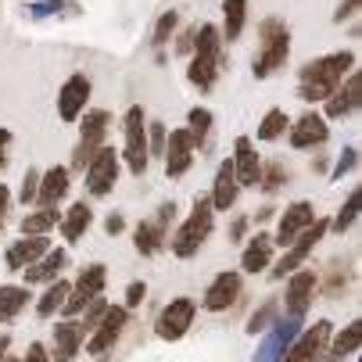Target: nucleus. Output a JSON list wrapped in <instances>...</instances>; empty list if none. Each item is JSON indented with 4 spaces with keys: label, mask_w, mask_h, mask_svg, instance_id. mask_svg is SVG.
Masks as SVG:
<instances>
[{
    "label": "nucleus",
    "mask_w": 362,
    "mask_h": 362,
    "mask_svg": "<svg viewBox=\"0 0 362 362\" xmlns=\"http://www.w3.org/2000/svg\"><path fill=\"white\" fill-rule=\"evenodd\" d=\"M351 69H355V50H334V54L305 62L298 72V100H305V105H323L344 83V76Z\"/></svg>",
    "instance_id": "f257e3e1"
},
{
    "label": "nucleus",
    "mask_w": 362,
    "mask_h": 362,
    "mask_svg": "<svg viewBox=\"0 0 362 362\" xmlns=\"http://www.w3.org/2000/svg\"><path fill=\"white\" fill-rule=\"evenodd\" d=\"M219 72H223V33H219V25L204 22L201 29H194V58L187 65V79L201 93H209L216 86Z\"/></svg>",
    "instance_id": "f03ea898"
},
{
    "label": "nucleus",
    "mask_w": 362,
    "mask_h": 362,
    "mask_svg": "<svg viewBox=\"0 0 362 362\" xmlns=\"http://www.w3.org/2000/svg\"><path fill=\"white\" fill-rule=\"evenodd\" d=\"M212 230H216V209H212V201L209 197H197L194 209L187 212V219L169 233L173 255L176 258H194L204 247V240L212 237Z\"/></svg>",
    "instance_id": "7ed1b4c3"
},
{
    "label": "nucleus",
    "mask_w": 362,
    "mask_h": 362,
    "mask_svg": "<svg viewBox=\"0 0 362 362\" xmlns=\"http://www.w3.org/2000/svg\"><path fill=\"white\" fill-rule=\"evenodd\" d=\"M122 165L129 169V176H144L151 165V154H147V115L144 105H129L122 115V151H119Z\"/></svg>",
    "instance_id": "20e7f679"
},
{
    "label": "nucleus",
    "mask_w": 362,
    "mask_h": 362,
    "mask_svg": "<svg viewBox=\"0 0 362 362\" xmlns=\"http://www.w3.org/2000/svg\"><path fill=\"white\" fill-rule=\"evenodd\" d=\"M327 233H330V219H316L308 230H301L298 240H291V244L284 247V255L269 266V280H287L294 269H301V266L308 262V255L316 251V244H320Z\"/></svg>",
    "instance_id": "39448f33"
},
{
    "label": "nucleus",
    "mask_w": 362,
    "mask_h": 362,
    "mask_svg": "<svg viewBox=\"0 0 362 362\" xmlns=\"http://www.w3.org/2000/svg\"><path fill=\"white\" fill-rule=\"evenodd\" d=\"M291 58V33L287 25H280L276 18H269L262 25V47H258V54H255V79H269L276 69H284Z\"/></svg>",
    "instance_id": "423d86ee"
},
{
    "label": "nucleus",
    "mask_w": 362,
    "mask_h": 362,
    "mask_svg": "<svg viewBox=\"0 0 362 362\" xmlns=\"http://www.w3.org/2000/svg\"><path fill=\"white\" fill-rule=\"evenodd\" d=\"M105 287H108V266H105V262H90V266L76 276V284L69 287V298H65V305H62V316H65V320H76L93 298L105 294Z\"/></svg>",
    "instance_id": "0eeeda50"
},
{
    "label": "nucleus",
    "mask_w": 362,
    "mask_h": 362,
    "mask_svg": "<svg viewBox=\"0 0 362 362\" xmlns=\"http://www.w3.org/2000/svg\"><path fill=\"white\" fill-rule=\"evenodd\" d=\"M86 194L90 197H108L122 176V158H119V151L115 147H97L93 151V158L86 162Z\"/></svg>",
    "instance_id": "6e6552de"
},
{
    "label": "nucleus",
    "mask_w": 362,
    "mask_h": 362,
    "mask_svg": "<svg viewBox=\"0 0 362 362\" xmlns=\"http://www.w3.org/2000/svg\"><path fill=\"white\" fill-rule=\"evenodd\" d=\"M316 291H320V273H316V269H308V266L294 269V273L287 276V291H284V298H280L284 316L305 320V313H308V308H313V301H316Z\"/></svg>",
    "instance_id": "1a4fd4ad"
},
{
    "label": "nucleus",
    "mask_w": 362,
    "mask_h": 362,
    "mask_svg": "<svg viewBox=\"0 0 362 362\" xmlns=\"http://www.w3.org/2000/svg\"><path fill=\"white\" fill-rule=\"evenodd\" d=\"M194 316H197V301L194 298H173L158 313V320H154V334H158L162 341H169V344H176V341H183L190 334Z\"/></svg>",
    "instance_id": "9d476101"
},
{
    "label": "nucleus",
    "mask_w": 362,
    "mask_h": 362,
    "mask_svg": "<svg viewBox=\"0 0 362 362\" xmlns=\"http://www.w3.org/2000/svg\"><path fill=\"white\" fill-rule=\"evenodd\" d=\"M126 327H129V308H122V305H108V313L100 316V323L86 334V355H93V358L108 355V351L119 344V337H122Z\"/></svg>",
    "instance_id": "9b49d317"
},
{
    "label": "nucleus",
    "mask_w": 362,
    "mask_h": 362,
    "mask_svg": "<svg viewBox=\"0 0 362 362\" xmlns=\"http://www.w3.org/2000/svg\"><path fill=\"white\" fill-rule=\"evenodd\" d=\"M330 334H334V323H330V320H316L313 327H305V330L291 341L284 362H320L323 351H327Z\"/></svg>",
    "instance_id": "f8f14e48"
},
{
    "label": "nucleus",
    "mask_w": 362,
    "mask_h": 362,
    "mask_svg": "<svg viewBox=\"0 0 362 362\" xmlns=\"http://www.w3.org/2000/svg\"><path fill=\"white\" fill-rule=\"evenodd\" d=\"M327 140H330V126H327V119L320 112H305L301 119H294L287 126V144L294 151H316Z\"/></svg>",
    "instance_id": "ddd939ff"
},
{
    "label": "nucleus",
    "mask_w": 362,
    "mask_h": 362,
    "mask_svg": "<svg viewBox=\"0 0 362 362\" xmlns=\"http://www.w3.org/2000/svg\"><path fill=\"white\" fill-rule=\"evenodd\" d=\"M298 334H301V320H291V316L276 320V323L266 330L262 344H258L255 362H284V355H287V348H291V341H294Z\"/></svg>",
    "instance_id": "4468645a"
},
{
    "label": "nucleus",
    "mask_w": 362,
    "mask_h": 362,
    "mask_svg": "<svg viewBox=\"0 0 362 362\" xmlns=\"http://www.w3.org/2000/svg\"><path fill=\"white\" fill-rule=\"evenodd\" d=\"M316 223V209H313V201H291L287 209L280 212L276 219V233H273V244L276 247H287L291 240H298L301 230H308Z\"/></svg>",
    "instance_id": "2eb2a0df"
},
{
    "label": "nucleus",
    "mask_w": 362,
    "mask_h": 362,
    "mask_svg": "<svg viewBox=\"0 0 362 362\" xmlns=\"http://www.w3.org/2000/svg\"><path fill=\"white\" fill-rule=\"evenodd\" d=\"M90 93H93V83L83 72H76V76H69L62 83V90H58V115H62V122H79V115L90 105Z\"/></svg>",
    "instance_id": "dca6fc26"
},
{
    "label": "nucleus",
    "mask_w": 362,
    "mask_h": 362,
    "mask_svg": "<svg viewBox=\"0 0 362 362\" xmlns=\"http://www.w3.org/2000/svg\"><path fill=\"white\" fill-rule=\"evenodd\" d=\"M240 287H244V280H240L237 269H223V273H216V280L204 287L201 308H204V313H226V308L240 298Z\"/></svg>",
    "instance_id": "f3484780"
},
{
    "label": "nucleus",
    "mask_w": 362,
    "mask_h": 362,
    "mask_svg": "<svg viewBox=\"0 0 362 362\" xmlns=\"http://www.w3.org/2000/svg\"><path fill=\"white\" fill-rule=\"evenodd\" d=\"M194 154H197L194 136H190L187 129H173V133H169V140H165V154H162V162H165V176H169V180L187 176V173H190V165H194Z\"/></svg>",
    "instance_id": "a211bd4d"
},
{
    "label": "nucleus",
    "mask_w": 362,
    "mask_h": 362,
    "mask_svg": "<svg viewBox=\"0 0 362 362\" xmlns=\"http://www.w3.org/2000/svg\"><path fill=\"white\" fill-rule=\"evenodd\" d=\"M323 105H327V112H323L327 122L330 119H348V115L358 112V105H362V76H358V69L348 72V83H341Z\"/></svg>",
    "instance_id": "6ab92c4d"
},
{
    "label": "nucleus",
    "mask_w": 362,
    "mask_h": 362,
    "mask_svg": "<svg viewBox=\"0 0 362 362\" xmlns=\"http://www.w3.org/2000/svg\"><path fill=\"white\" fill-rule=\"evenodd\" d=\"M230 165L240 187H258V173H262V158H258V147L251 136H237L233 140V154H230Z\"/></svg>",
    "instance_id": "aec40b11"
},
{
    "label": "nucleus",
    "mask_w": 362,
    "mask_h": 362,
    "mask_svg": "<svg viewBox=\"0 0 362 362\" xmlns=\"http://www.w3.org/2000/svg\"><path fill=\"white\" fill-rule=\"evenodd\" d=\"M79 348H83V327H79V320H62L54 327V334H50L47 358L50 362H76Z\"/></svg>",
    "instance_id": "412c9836"
},
{
    "label": "nucleus",
    "mask_w": 362,
    "mask_h": 362,
    "mask_svg": "<svg viewBox=\"0 0 362 362\" xmlns=\"http://www.w3.org/2000/svg\"><path fill=\"white\" fill-rule=\"evenodd\" d=\"M69 187H72V173L65 165H50L47 173H40L36 204H40V209H58V204L69 197Z\"/></svg>",
    "instance_id": "4be33fe9"
},
{
    "label": "nucleus",
    "mask_w": 362,
    "mask_h": 362,
    "mask_svg": "<svg viewBox=\"0 0 362 362\" xmlns=\"http://www.w3.org/2000/svg\"><path fill=\"white\" fill-rule=\"evenodd\" d=\"M273 233H266V230H258L247 244H244V251H240V273H251V276H258L262 269H269L273 266Z\"/></svg>",
    "instance_id": "5701e85b"
},
{
    "label": "nucleus",
    "mask_w": 362,
    "mask_h": 362,
    "mask_svg": "<svg viewBox=\"0 0 362 362\" xmlns=\"http://www.w3.org/2000/svg\"><path fill=\"white\" fill-rule=\"evenodd\" d=\"M65 266H69V251H65V247H47V251L36 258V262H33L29 269H22V273H25V287L58 280Z\"/></svg>",
    "instance_id": "b1692460"
},
{
    "label": "nucleus",
    "mask_w": 362,
    "mask_h": 362,
    "mask_svg": "<svg viewBox=\"0 0 362 362\" xmlns=\"http://www.w3.org/2000/svg\"><path fill=\"white\" fill-rule=\"evenodd\" d=\"M237 197H240V183H237V176H233L230 158H226V162H219V169H216V180H212V194H209V201H212V209H216V212H230L233 204H237Z\"/></svg>",
    "instance_id": "393cba45"
},
{
    "label": "nucleus",
    "mask_w": 362,
    "mask_h": 362,
    "mask_svg": "<svg viewBox=\"0 0 362 362\" xmlns=\"http://www.w3.org/2000/svg\"><path fill=\"white\" fill-rule=\"evenodd\" d=\"M47 247H50V237H22V240H11L8 251H4V262H8V269L22 273V269H29V266L36 262Z\"/></svg>",
    "instance_id": "a878e982"
},
{
    "label": "nucleus",
    "mask_w": 362,
    "mask_h": 362,
    "mask_svg": "<svg viewBox=\"0 0 362 362\" xmlns=\"http://www.w3.org/2000/svg\"><path fill=\"white\" fill-rule=\"evenodd\" d=\"M90 226H93V209H90L86 197L76 201V204H69V212H62V219H58V230H62V237L69 244H79Z\"/></svg>",
    "instance_id": "bb28decb"
},
{
    "label": "nucleus",
    "mask_w": 362,
    "mask_h": 362,
    "mask_svg": "<svg viewBox=\"0 0 362 362\" xmlns=\"http://www.w3.org/2000/svg\"><path fill=\"white\" fill-rule=\"evenodd\" d=\"M358 348H362V320H351L341 334H330L327 351H323L320 362H344V358L355 355Z\"/></svg>",
    "instance_id": "cd10ccee"
},
{
    "label": "nucleus",
    "mask_w": 362,
    "mask_h": 362,
    "mask_svg": "<svg viewBox=\"0 0 362 362\" xmlns=\"http://www.w3.org/2000/svg\"><path fill=\"white\" fill-rule=\"evenodd\" d=\"M108 126H112V115H108L105 108L83 112V115H79V147H86V151H97V147H105Z\"/></svg>",
    "instance_id": "c85d7f7f"
},
{
    "label": "nucleus",
    "mask_w": 362,
    "mask_h": 362,
    "mask_svg": "<svg viewBox=\"0 0 362 362\" xmlns=\"http://www.w3.org/2000/svg\"><path fill=\"white\" fill-rule=\"evenodd\" d=\"M165 244H169V230H165L162 223H154V219H140V223L133 226V247H136V255L151 258V255H158Z\"/></svg>",
    "instance_id": "c756f323"
},
{
    "label": "nucleus",
    "mask_w": 362,
    "mask_h": 362,
    "mask_svg": "<svg viewBox=\"0 0 362 362\" xmlns=\"http://www.w3.org/2000/svg\"><path fill=\"white\" fill-rule=\"evenodd\" d=\"M29 301H33L29 287H22V284H0V323L18 320Z\"/></svg>",
    "instance_id": "7c9ffc66"
},
{
    "label": "nucleus",
    "mask_w": 362,
    "mask_h": 362,
    "mask_svg": "<svg viewBox=\"0 0 362 362\" xmlns=\"http://www.w3.org/2000/svg\"><path fill=\"white\" fill-rule=\"evenodd\" d=\"M69 280L65 276H58V280H50L47 287H43V294L36 298V316L40 320H50V316H58L62 313V305H65V298H69Z\"/></svg>",
    "instance_id": "2f4dec72"
},
{
    "label": "nucleus",
    "mask_w": 362,
    "mask_h": 362,
    "mask_svg": "<svg viewBox=\"0 0 362 362\" xmlns=\"http://www.w3.org/2000/svg\"><path fill=\"white\" fill-rule=\"evenodd\" d=\"M247 22V0H223V43H237Z\"/></svg>",
    "instance_id": "473e14b6"
},
{
    "label": "nucleus",
    "mask_w": 362,
    "mask_h": 362,
    "mask_svg": "<svg viewBox=\"0 0 362 362\" xmlns=\"http://www.w3.org/2000/svg\"><path fill=\"white\" fill-rule=\"evenodd\" d=\"M58 219H62L58 209H29L22 216V237H47L58 226Z\"/></svg>",
    "instance_id": "72a5a7b5"
},
{
    "label": "nucleus",
    "mask_w": 362,
    "mask_h": 362,
    "mask_svg": "<svg viewBox=\"0 0 362 362\" xmlns=\"http://www.w3.org/2000/svg\"><path fill=\"white\" fill-rule=\"evenodd\" d=\"M276 320H280V301H276V298H269V301H262V305H258L255 313H251V320H247V334H251V337L266 334Z\"/></svg>",
    "instance_id": "f704fd0d"
},
{
    "label": "nucleus",
    "mask_w": 362,
    "mask_h": 362,
    "mask_svg": "<svg viewBox=\"0 0 362 362\" xmlns=\"http://www.w3.org/2000/svg\"><path fill=\"white\" fill-rule=\"evenodd\" d=\"M287 126H291L287 112H284V108H269V112L262 115V122H258V140L273 144V140H280V136L287 133Z\"/></svg>",
    "instance_id": "c9c22d12"
},
{
    "label": "nucleus",
    "mask_w": 362,
    "mask_h": 362,
    "mask_svg": "<svg viewBox=\"0 0 362 362\" xmlns=\"http://www.w3.org/2000/svg\"><path fill=\"white\" fill-rule=\"evenodd\" d=\"M212 122H216V115L209 112V108H190L187 112V133L194 136V147H201L204 140H209V133H212Z\"/></svg>",
    "instance_id": "e433bc0d"
},
{
    "label": "nucleus",
    "mask_w": 362,
    "mask_h": 362,
    "mask_svg": "<svg viewBox=\"0 0 362 362\" xmlns=\"http://www.w3.org/2000/svg\"><path fill=\"white\" fill-rule=\"evenodd\" d=\"M287 180H291V169L284 162H262V173H258V190L276 194Z\"/></svg>",
    "instance_id": "4c0bfd02"
},
{
    "label": "nucleus",
    "mask_w": 362,
    "mask_h": 362,
    "mask_svg": "<svg viewBox=\"0 0 362 362\" xmlns=\"http://www.w3.org/2000/svg\"><path fill=\"white\" fill-rule=\"evenodd\" d=\"M358 201H362V194H358V187L348 194V201L337 209V216L330 219V230L334 233H348L351 226H355V219H358Z\"/></svg>",
    "instance_id": "58836bf2"
},
{
    "label": "nucleus",
    "mask_w": 362,
    "mask_h": 362,
    "mask_svg": "<svg viewBox=\"0 0 362 362\" xmlns=\"http://www.w3.org/2000/svg\"><path fill=\"white\" fill-rule=\"evenodd\" d=\"M105 313H108V301H105V294L93 298V301L83 308V313H79V316H83V320H79V327H83V341H86V334L100 323V316H105Z\"/></svg>",
    "instance_id": "ea45409f"
},
{
    "label": "nucleus",
    "mask_w": 362,
    "mask_h": 362,
    "mask_svg": "<svg viewBox=\"0 0 362 362\" xmlns=\"http://www.w3.org/2000/svg\"><path fill=\"white\" fill-rule=\"evenodd\" d=\"M165 140H169L165 122H147V154L151 158H162L165 154Z\"/></svg>",
    "instance_id": "a19ab883"
},
{
    "label": "nucleus",
    "mask_w": 362,
    "mask_h": 362,
    "mask_svg": "<svg viewBox=\"0 0 362 362\" xmlns=\"http://www.w3.org/2000/svg\"><path fill=\"white\" fill-rule=\"evenodd\" d=\"M176 25H180V11H165L162 18H158V25H154V47H165L169 40H173V33H176Z\"/></svg>",
    "instance_id": "79ce46f5"
},
{
    "label": "nucleus",
    "mask_w": 362,
    "mask_h": 362,
    "mask_svg": "<svg viewBox=\"0 0 362 362\" xmlns=\"http://www.w3.org/2000/svg\"><path fill=\"white\" fill-rule=\"evenodd\" d=\"M358 165V147H344L341 154H337V162H334V169H330V180L337 183V180H344V173H351Z\"/></svg>",
    "instance_id": "37998d69"
},
{
    "label": "nucleus",
    "mask_w": 362,
    "mask_h": 362,
    "mask_svg": "<svg viewBox=\"0 0 362 362\" xmlns=\"http://www.w3.org/2000/svg\"><path fill=\"white\" fill-rule=\"evenodd\" d=\"M36 190H40V173L36 169H25L22 173V187H18V201L25 204V209H29V204H36Z\"/></svg>",
    "instance_id": "c03bdc74"
},
{
    "label": "nucleus",
    "mask_w": 362,
    "mask_h": 362,
    "mask_svg": "<svg viewBox=\"0 0 362 362\" xmlns=\"http://www.w3.org/2000/svg\"><path fill=\"white\" fill-rule=\"evenodd\" d=\"M144 298H147V284H144V280H133V284L126 287V305H122V308H129V313H133V308L144 305Z\"/></svg>",
    "instance_id": "a18cd8bd"
},
{
    "label": "nucleus",
    "mask_w": 362,
    "mask_h": 362,
    "mask_svg": "<svg viewBox=\"0 0 362 362\" xmlns=\"http://www.w3.org/2000/svg\"><path fill=\"white\" fill-rule=\"evenodd\" d=\"M176 212H180V209H176V201H162V204H158V212H154L151 219H154V223H162V226L169 230L173 219H176Z\"/></svg>",
    "instance_id": "49530a36"
},
{
    "label": "nucleus",
    "mask_w": 362,
    "mask_h": 362,
    "mask_svg": "<svg viewBox=\"0 0 362 362\" xmlns=\"http://www.w3.org/2000/svg\"><path fill=\"white\" fill-rule=\"evenodd\" d=\"M11 201H15V194L8 190V183H0V226H4V219L11 212Z\"/></svg>",
    "instance_id": "de8ad7c7"
},
{
    "label": "nucleus",
    "mask_w": 362,
    "mask_h": 362,
    "mask_svg": "<svg viewBox=\"0 0 362 362\" xmlns=\"http://www.w3.org/2000/svg\"><path fill=\"white\" fill-rule=\"evenodd\" d=\"M18 362H50V358H47V344L33 341V344H29V351H25V358H18Z\"/></svg>",
    "instance_id": "09e8293b"
},
{
    "label": "nucleus",
    "mask_w": 362,
    "mask_h": 362,
    "mask_svg": "<svg viewBox=\"0 0 362 362\" xmlns=\"http://www.w3.org/2000/svg\"><path fill=\"white\" fill-rule=\"evenodd\" d=\"M122 230H126V219H122L119 212H112V216L105 219V233H108V237H119Z\"/></svg>",
    "instance_id": "8fccbe9b"
},
{
    "label": "nucleus",
    "mask_w": 362,
    "mask_h": 362,
    "mask_svg": "<svg viewBox=\"0 0 362 362\" xmlns=\"http://www.w3.org/2000/svg\"><path fill=\"white\" fill-rule=\"evenodd\" d=\"M8 147H11V129L0 126V169L8 165Z\"/></svg>",
    "instance_id": "3c124183"
},
{
    "label": "nucleus",
    "mask_w": 362,
    "mask_h": 362,
    "mask_svg": "<svg viewBox=\"0 0 362 362\" xmlns=\"http://www.w3.org/2000/svg\"><path fill=\"white\" fill-rule=\"evenodd\" d=\"M358 4H362V0H344V4H341V11H337L334 18H337V22H344L348 15H355V11H358Z\"/></svg>",
    "instance_id": "603ef678"
},
{
    "label": "nucleus",
    "mask_w": 362,
    "mask_h": 362,
    "mask_svg": "<svg viewBox=\"0 0 362 362\" xmlns=\"http://www.w3.org/2000/svg\"><path fill=\"white\" fill-rule=\"evenodd\" d=\"M244 230H247V219L240 216V219H233V226H230V240H240L244 237Z\"/></svg>",
    "instance_id": "864d4df0"
},
{
    "label": "nucleus",
    "mask_w": 362,
    "mask_h": 362,
    "mask_svg": "<svg viewBox=\"0 0 362 362\" xmlns=\"http://www.w3.org/2000/svg\"><path fill=\"white\" fill-rule=\"evenodd\" d=\"M176 50H183V54H187V50H194V29H190V33H183V40L176 43Z\"/></svg>",
    "instance_id": "5fc2aeb1"
},
{
    "label": "nucleus",
    "mask_w": 362,
    "mask_h": 362,
    "mask_svg": "<svg viewBox=\"0 0 362 362\" xmlns=\"http://www.w3.org/2000/svg\"><path fill=\"white\" fill-rule=\"evenodd\" d=\"M8 348H11V337H8V334H0V358L8 355Z\"/></svg>",
    "instance_id": "6e6d98bb"
},
{
    "label": "nucleus",
    "mask_w": 362,
    "mask_h": 362,
    "mask_svg": "<svg viewBox=\"0 0 362 362\" xmlns=\"http://www.w3.org/2000/svg\"><path fill=\"white\" fill-rule=\"evenodd\" d=\"M0 362H18V358H15V355H4V358H0Z\"/></svg>",
    "instance_id": "4d7b16f0"
}]
</instances>
